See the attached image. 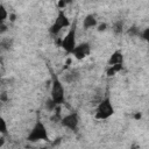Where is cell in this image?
I'll list each match as a JSON object with an SVG mask.
<instances>
[{"mask_svg":"<svg viewBox=\"0 0 149 149\" xmlns=\"http://www.w3.org/2000/svg\"><path fill=\"white\" fill-rule=\"evenodd\" d=\"M8 17H9V20H10L12 22H14V21H15V19H16V15H15V14H9V16H8Z\"/></svg>","mask_w":149,"mask_h":149,"instance_id":"obj_21","label":"cell"},{"mask_svg":"<svg viewBox=\"0 0 149 149\" xmlns=\"http://www.w3.org/2000/svg\"><path fill=\"white\" fill-rule=\"evenodd\" d=\"M97 17H95V15H93V14H88V15H86L85 16V19H84V21H83V27L85 28V29H90V28H94L95 26H97Z\"/></svg>","mask_w":149,"mask_h":149,"instance_id":"obj_10","label":"cell"},{"mask_svg":"<svg viewBox=\"0 0 149 149\" xmlns=\"http://www.w3.org/2000/svg\"><path fill=\"white\" fill-rule=\"evenodd\" d=\"M122 70V64H114V65H108V69H107V76L108 77H112L114 76L115 73L120 72Z\"/></svg>","mask_w":149,"mask_h":149,"instance_id":"obj_11","label":"cell"},{"mask_svg":"<svg viewBox=\"0 0 149 149\" xmlns=\"http://www.w3.org/2000/svg\"><path fill=\"white\" fill-rule=\"evenodd\" d=\"M61 123L63 127H65L70 130H76L79 125V116L76 112H72V113L63 116L61 120Z\"/></svg>","mask_w":149,"mask_h":149,"instance_id":"obj_6","label":"cell"},{"mask_svg":"<svg viewBox=\"0 0 149 149\" xmlns=\"http://www.w3.org/2000/svg\"><path fill=\"white\" fill-rule=\"evenodd\" d=\"M79 77H80L79 71L76 70V69H71V70H69L64 73L62 80H63V83H66V84H73L76 81H78Z\"/></svg>","mask_w":149,"mask_h":149,"instance_id":"obj_8","label":"cell"},{"mask_svg":"<svg viewBox=\"0 0 149 149\" xmlns=\"http://www.w3.org/2000/svg\"><path fill=\"white\" fill-rule=\"evenodd\" d=\"M1 100H2V101H6V100H7V95H6L5 92L1 93Z\"/></svg>","mask_w":149,"mask_h":149,"instance_id":"obj_22","label":"cell"},{"mask_svg":"<svg viewBox=\"0 0 149 149\" xmlns=\"http://www.w3.org/2000/svg\"><path fill=\"white\" fill-rule=\"evenodd\" d=\"M12 44H13V40H10V38H2L1 40V48L3 50H9Z\"/></svg>","mask_w":149,"mask_h":149,"instance_id":"obj_13","label":"cell"},{"mask_svg":"<svg viewBox=\"0 0 149 149\" xmlns=\"http://www.w3.org/2000/svg\"><path fill=\"white\" fill-rule=\"evenodd\" d=\"M70 26V21L68 19V16L65 15V13L63 12V9H59L58 14H57V17L55 20V22L51 24V27L49 28V33L54 36L58 35L59 31L65 28V27H69Z\"/></svg>","mask_w":149,"mask_h":149,"instance_id":"obj_4","label":"cell"},{"mask_svg":"<svg viewBox=\"0 0 149 149\" xmlns=\"http://www.w3.org/2000/svg\"><path fill=\"white\" fill-rule=\"evenodd\" d=\"M113 113H114V108L112 106L109 98H105L104 100L100 101V104L97 107L95 118L99 120H105V119H108Z\"/></svg>","mask_w":149,"mask_h":149,"instance_id":"obj_5","label":"cell"},{"mask_svg":"<svg viewBox=\"0 0 149 149\" xmlns=\"http://www.w3.org/2000/svg\"><path fill=\"white\" fill-rule=\"evenodd\" d=\"M90 52H91V45H90V43L83 42V43L76 45V48L72 51V55L74 56L76 59L80 61V59H84L85 57H87L90 55Z\"/></svg>","mask_w":149,"mask_h":149,"instance_id":"obj_7","label":"cell"},{"mask_svg":"<svg viewBox=\"0 0 149 149\" xmlns=\"http://www.w3.org/2000/svg\"><path fill=\"white\" fill-rule=\"evenodd\" d=\"M70 2H71V0H59L58 3H57V6H58L61 9H63V8H65Z\"/></svg>","mask_w":149,"mask_h":149,"instance_id":"obj_17","label":"cell"},{"mask_svg":"<svg viewBox=\"0 0 149 149\" xmlns=\"http://www.w3.org/2000/svg\"><path fill=\"white\" fill-rule=\"evenodd\" d=\"M135 119H141V114L140 113H136L135 114Z\"/></svg>","mask_w":149,"mask_h":149,"instance_id":"obj_23","label":"cell"},{"mask_svg":"<svg viewBox=\"0 0 149 149\" xmlns=\"http://www.w3.org/2000/svg\"><path fill=\"white\" fill-rule=\"evenodd\" d=\"M65 91L63 86V80H61L56 74L52 73V79H51V99L57 104L62 105L65 100Z\"/></svg>","mask_w":149,"mask_h":149,"instance_id":"obj_1","label":"cell"},{"mask_svg":"<svg viewBox=\"0 0 149 149\" xmlns=\"http://www.w3.org/2000/svg\"><path fill=\"white\" fill-rule=\"evenodd\" d=\"M122 63H123V55H122V52H121V51H119V50L114 51V52L111 55L109 59H108V65L122 64Z\"/></svg>","mask_w":149,"mask_h":149,"instance_id":"obj_9","label":"cell"},{"mask_svg":"<svg viewBox=\"0 0 149 149\" xmlns=\"http://www.w3.org/2000/svg\"><path fill=\"white\" fill-rule=\"evenodd\" d=\"M76 27H77V22L73 21V23L71 24L68 34L62 38V49L68 52V54H72L73 49L76 48Z\"/></svg>","mask_w":149,"mask_h":149,"instance_id":"obj_2","label":"cell"},{"mask_svg":"<svg viewBox=\"0 0 149 149\" xmlns=\"http://www.w3.org/2000/svg\"><path fill=\"white\" fill-rule=\"evenodd\" d=\"M113 31H114L116 35H119V34H121V33L123 31V22H122L121 20L116 21V22L113 24Z\"/></svg>","mask_w":149,"mask_h":149,"instance_id":"obj_12","label":"cell"},{"mask_svg":"<svg viewBox=\"0 0 149 149\" xmlns=\"http://www.w3.org/2000/svg\"><path fill=\"white\" fill-rule=\"evenodd\" d=\"M0 13H1V16H0L1 22H5V20L9 16V14L7 13V10H6V8H5V6H3V5H1V7H0Z\"/></svg>","mask_w":149,"mask_h":149,"instance_id":"obj_14","label":"cell"},{"mask_svg":"<svg viewBox=\"0 0 149 149\" xmlns=\"http://www.w3.org/2000/svg\"><path fill=\"white\" fill-rule=\"evenodd\" d=\"M7 133V126H6V121L3 119H1V134H6Z\"/></svg>","mask_w":149,"mask_h":149,"instance_id":"obj_18","label":"cell"},{"mask_svg":"<svg viewBox=\"0 0 149 149\" xmlns=\"http://www.w3.org/2000/svg\"><path fill=\"white\" fill-rule=\"evenodd\" d=\"M106 28H107V24L106 23H100L98 26V31H104V30H106Z\"/></svg>","mask_w":149,"mask_h":149,"instance_id":"obj_19","label":"cell"},{"mask_svg":"<svg viewBox=\"0 0 149 149\" xmlns=\"http://www.w3.org/2000/svg\"><path fill=\"white\" fill-rule=\"evenodd\" d=\"M128 34H129L130 36H140V35H141V31L139 30L137 27H132V28L128 29Z\"/></svg>","mask_w":149,"mask_h":149,"instance_id":"obj_15","label":"cell"},{"mask_svg":"<svg viewBox=\"0 0 149 149\" xmlns=\"http://www.w3.org/2000/svg\"><path fill=\"white\" fill-rule=\"evenodd\" d=\"M144 41H147L148 43H149V27L148 28H146L144 30H142L141 31V35H140Z\"/></svg>","mask_w":149,"mask_h":149,"instance_id":"obj_16","label":"cell"},{"mask_svg":"<svg viewBox=\"0 0 149 149\" xmlns=\"http://www.w3.org/2000/svg\"><path fill=\"white\" fill-rule=\"evenodd\" d=\"M6 30H7V27H6L5 22H1V29H0V33H1V34H3Z\"/></svg>","mask_w":149,"mask_h":149,"instance_id":"obj_20","label":"cell"},{"mask_svg":"<svg viewBox=\"0 0 149 149\" xmlns=\"http://www.w3.org/2000/svg\"><path fill=\"white\" fill-rule=\"evenodd\" d=\"M28 141L30 142H37V141H47L48 140V133H47V128L44 126V123L42 121H37L33 129L30 130L28 137Z\"/></svg>","mask_w":149,"mask_h":149,"instance_id":"obj_3","label":"cell"}]
</instances>
